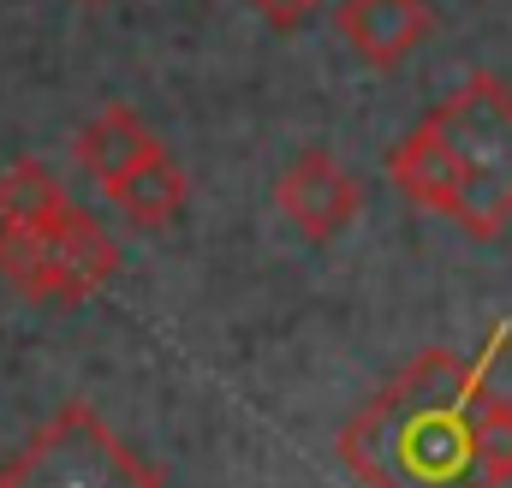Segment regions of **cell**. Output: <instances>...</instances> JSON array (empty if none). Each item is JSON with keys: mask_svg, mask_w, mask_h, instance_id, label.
I'll return each instance as SVG.
<instances>
[{"mask_svg": "<svg viewBox=\"0 0 512 488\" xmlns=\"http://www.w3.org/2000/svg\"><path fill=\"white\" fill-rule=\"evenodd\" d=\"M102 197H108L114 209H126L137 227H167V221L185 209L191 179H185V167H179V161L155 143L143 161H131L114 185H102Z\"/></svg>", "mask_w": 512, "mask_h": 488, "instance_id": "7", "label": "cell"}, {"mask_svg": "<svg viewBox=\"0 0 512 488\" xmlns=\"http://www.w3.org/2000/svg\"><path fill=\"white\" fill-rule=\"evenodd\" d=\"M340 459L364 488H512V399L447 346L417 352L346 417Z\"/></svg>", "mask_w": 512, "mask_h": 488, "instance_id": "1", "label": "cell"}, {"mask_svg": "<svg viewBox=\"0 0 512 488\" xmlns=\"http://www.w3.org/2000/svg\"><path fill=\"white\" fill-rule=\"evenodd\" d=\"M66 185L54 179L48 161H12L0 173V227H30V221H48L54 209H66Z\"/></svg>", "mask_w": 512, "mask_h": 488, "instance_id": "9", "label": "cell"}, {"mask_svg": "<svg viewBox=\"0 0 512 488\" xmlns=\"http://www.w3.org/2000/svg\"><path fill=\"white\" fill-rule=\"evenodd\" d=\"M334 24L370 66H399L435 36V6L429 0H340Z\"/></svg>", "mask_w": 512, "mask_h": 488, "instance_id": "6", "label": "cell"}, {"mask_svg": "<svg viewBox=\"0 0 512 488\" xmlns=\"http://www.w3.org/2000/svg\"><path fill=\"white\" fill-rule=\"evenodd\" d=\"M0 488H167L161 471L102 423L96 405H60L6 465Z\"/></svg>", "mask_w": 512, "mask_h": 488, "instance_id": "3", "label": "cell"}, {"mask_svg": "<svg viewBox=\"0 0 512 488\" xmlns=\"http://www.w3.org/2000/svg\"><path fill=\"white\" fill-rule=\"evenodd\" d=\"M155 149V131L137 120L131 108H102L96 120H84V131L72 137V155H78V167L96 179V185H114L120 173H126L131 161H143Z\"/></svg>", "mask_w": 512, "mask_h": 488, "instance_id": "8", "label": "cell"}, {"mask_svg": "<svg viewBox=\"0 0 512 488\" xmlns=\"http://www.w3.org/2000/svg\"><path fill=\"white\" fill-rule=\"evenodd\" d=\"M274 203H280V215H286L304 239H334V233H346V227L358 221L364 191H358L352 167H346L334 149H304V155L280 173Z\"/></svg>", "mask_w": 512, "mask_h": 488, "instance_id": "5", "label": "cell"}, {"mask_svg": "<svg viewBox=\"0 0 512 488\" xmlns=\"http://www.w3.org/2000/svg\"><path fill=\"white\" fill-rule=\"evenodd\" d=\"M251 6L274 24V30H304V24L322 12V0H251Z\"/></svg>", "mask_w": 512, "mask_h": 488, "instance_id": "10", "label": "cell"}, {"mask_svg": "<svg viewBox=\"0 0 512 488\" xmlns=\"http://www.w3.org/2000/svg\"><path fill=\"white\" fill-rule=\"evenodd\" d=\"M114 274H120V244L78 203L30 227H0V280L36 304H84Z\"/></svg>", "mask_w": 512, "mask_h": 488, "instance_id": "4", "label": "cell"}, {"mask_svg": "<svg viewBox=\"0 0 512 488\" xmlns=\"http://www.w3.org/2000/svg\"><path fill=\"white\" fill-rule=\"evenodd\" d=\"M387 179L429 215L471 239L512 227V90L501 78H465L393 155Z\"/></svg>", "mask_w": 512, "mask_h": 488, "instance_id": "2", "label": "cell"}]
</instances>
